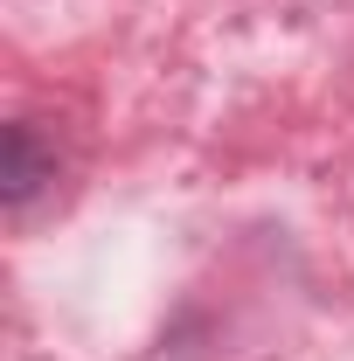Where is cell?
Masks as SVG:
<instances>
[{
  "label": "cell",
  "instance_id": "6da1fadb",
  "mask_svg": "<svg viewBox=\"0 0 354 361\" xmlns=\"http://www.w3.org/2000/svg\"><path fill=\"white\" fill-rule=\"evenodd\" d=\"M42 180H56V153H49L42 139H35V126L21 118V126H7V133H0V202H7V209H21Z\"/></svg>",
  "mask_w": 354,
  "mask_h": 361
}]
</instances>
